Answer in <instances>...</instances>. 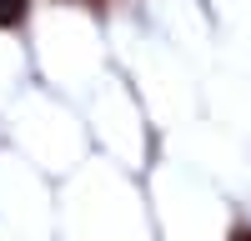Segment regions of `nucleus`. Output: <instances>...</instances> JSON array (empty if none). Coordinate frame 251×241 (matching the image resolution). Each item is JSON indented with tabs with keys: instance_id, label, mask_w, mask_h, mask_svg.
Listing matches in <instances>:
<instances>
[{
	"instance_id": "nucleus-1",
	"label": "nucleus",
	"mask_w": 251,
	"mask_h": 241,
	"mask_svg": "<svg viewBox=\"0 0 251 241\" xmlns=\"http://www.w3.org/2000/svg\"><path fill=\"white\" fill-rule=\"evenodd\" d=\"M25 20V0H0V25H20Z\"/></svg>"
},
{
	"instance_id": "nucleus-2",
	"label": "nucleus",
	"mask_w": 251,
	"mask_h": 241,
	"mask_svg": "<svg viewBox=\"0 0 251 241\" xmlns=\"http://www.w3.org/2000/svg\"><path fill=\"white\" fill-rule=\"evenodd\" d=\"M231 241H251V226H236V231H231Z\"/></svg>"
}]
</instances>
